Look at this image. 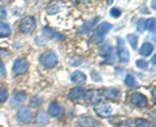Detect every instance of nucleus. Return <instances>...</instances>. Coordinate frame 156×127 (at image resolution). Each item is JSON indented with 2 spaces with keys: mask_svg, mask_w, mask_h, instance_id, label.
Listing matches in <instances>:
<instances>
[{
  "mask_svg": "<svg viewBox=\"0 0 156 127\" xmlns=\"http://www.w3.org/2000/svg\"><path fill=\"white\" fill-rule=\"evenodd\" d=\"M111 29H112L111 23L103 22L101 25H99V27H98L94 33L91 34V40L92 42H99V40H101V39L104 38V35L111 30Z\"/></svg>",
  "mask_w": 156,
  "mask_h": 127,
  "instance_id": "f257e3e1",
  "label": "nucleus"
},
{
  "mask_svg": "<svg viewBox=\"0 0 156 127\" xmlns=\"http://www.w3.org/2000/svg\"><path fill=\"white\" fill-rule=\"evenodd\" d=\"M117 56H119V61L121 63L129 62V51L125 47L124 40L121 38H117Z\"/></svg>",
  "mask_w": 156,
  "mask_h": 127,
  "instance_id": "f03ea898",
  "label": "nucleus"
},
{
  "mask_svg": "<svg viewBox=\"0 0 156 127\" xmlns=\"http://www.w3.org/2000/svg\"><path fill=\"white\" fill-rule=\"evenodd\" d=\"M119 127H154L148 121L142 118H134V119H125L121 123H119Z\"/></svg>",
  "mask_w": 156,
  "mask_h": 127,
  "instance_id": "7ed1b4c3",
  "label": "nucleus"
},
{
  "mask_svg": "<svg viewBox=\"0 0 156 127\" xmlns=\"http://www.w3.org/2000/svg\"><path fill=\"white\" fill-rule=\"evenodd\" d=\"M39 61L46 67H53L57 65V56L53 52H44L39 57Z\"/></svg>",
  "mask_w": 156,
  "mask_h": 127,
  "instance_id": "20e7f679",
  "label": "nucleus"
},
{
  "mask_svg": "<svg viewBox=\"0 0 156 127\" xmlns=\"http://www.w3.org/2000/svg\"><path fill=\"white\" fill-rule=\"evenodd\" d=\"M20 29H21L22 33L25 34H30L34 29H35V19L31 16H26L21 19L20 22Z\"/></svg>",
  "mask_w": 156,
  "mask_h": 127,
  "instance_id": "39448f33",
  "label": "nucleus"
},
{
  "mask_svg": "<svg viewBox=\"0 0 156 127\" xmlns=\"http://www.w3.org/2000/svg\"><path fill=\"white\" fill-rule=\"evenodd\" d=\"M27 67H29V63L25 58H17V60L13 62V73L16 75L25 74L27 71Z\"/></svg>",
  "mask_w": 156,
  "mask_h": 127,
  "instance_id": "423d86ee",
  "label": "nucleus"
},
{
  "mask_svg": "<svg viewBox=\"0 0 156 127\" xmlns=\"http://www.w3.org/2000/svg\"><path fill=\"white\" fill-rule=\"evenodd\" d=\"M130 102L135 106H138V108H144L146 105H147V99H146V96L139 94V92H134V94L130 95Z\"/></svg>",
  "mask_w": 156,
  "mask_h": 127,
  "instance_id": "0eeeda50",
  "label": "nucleus"
},
{
  "mask_svg": "<svg viewBox=\"0 0 156 127\" xmlns=\"http://www.w3.org/2000/svg\"><path fill=\"white\" fill-rule=\"evenodd\" d=\"M85 99L91 105L98 104V102L100 101V91H98V90H90V91H87L86 94H85Z\"/></svg>",
  "mask_w": 156,
  "mask_h": 127,
  "instance_id": "6e6552de",
  "label": "nucleus"
},
{
  "mask_svg": "<svg viewBox=\"0 0 156 127\" xmlns=\"http://www.w3.org/2000/svg\"><path fill=\"white\" fill-rule=\"evenodd\" d=\"M94 110L98 115L101 117V118H107V117H109L112 113V106L108 104H99L98 106H95Z\"/></svg>",
  "mask_w": 156,
  "mask_h": 127,
  "instance_id": "1a4fd4ad",
  "label": "nucleus"
},
{
  "mask_svg": "<svg viewBox=\"0 0 156 127\" xmlns=\"http://www.w3.org/2000/svg\"><path fill=\"white\" fill-rule=\"evenodd\" d=\"M16 115H17V119L21 123H29L31 121V113L27 108H18Z\"/></svg>",
  "mask_w": 156,
  "mask_h": 127,
  "instance_id": "9d476101",
  "label": "nucleus"
},
{
  "mask_svg": "<svg viewBox=\"0 0 156 127\" xmlns=\"http://www.w3.org/2000/svg\"><path fill=\"white\" fill-rule=\"evenodd\" d=\"M85 94L86 91L82 88V87H74V88H72L69 91V94H68V97H69L70 100H81L82 97H85Z\"/></svg>",
  "mask_w": 156,
  "mask_h": 127,
  "instance_id": "9b49d317",
  "label": "nucleus"
},
{
  "mask_svg": "<svg viewBox=\"0 0 156 127\" xmlns=\"http://www.w3.org/2000/svg\"><path fill=\"white\" fill-rule=\"evenodd\" d=\"M48 113H50V115H52V117H60L62 113V108L56 101H52L51 104L48 105Z\"/></svg>",
  "mask_w": 156,
  "mask_h": 127,
  "instance_id": "f8f14e48",
  "label": "nucleus"
},
{
  "mask_svg": "<svg viewBox=\"0 0 156 127\" xmlns=\"http://www.w3.org/2000/svg\"><path fill=\"white\" fill-rule=\"evenodd\" d=\"M103 95L105 99H108V100H116L117 97L120 96V91L115 88V87H109V88H105L103 91Z\"/></svg>",
  "mask_w": 156,
  "mask_h": 127,
  "instance_id": "ddd939ff",
  "label": "nucleus"
},
{
  "mask_svg": "<svg viewBox=\"0 0 156 127\" xmlns=\"http://www.w3.org/2000/svg\"><path fill=\"white\" fill-rule=\"evenodd\" d=\"M78 121H80L81 126H83V127H95L96 126V121L92 119L90 115H81Z\"/></svg>",
  "mask_w": 156,
  "mask_h": 127,
  "instance_id": "4468645a",
  "label": "nucleus"
},
{
  "mask_svg": "<svg viewBox=\"0 0 156 127\" xmlns=\"http://www.w3.org/2000/svg\"><path fill=\"white\" fill-rule=\"evenodd\" d=\"M70 79H72V82H74V83H83V82L86 81V75H85L82 71L76 70V71L72 73Z\"/></svg>",
  "mask_w": 156,
  "mask_h": 127,
  "instance_id": "2eb2a0df",
  "label": "nucleus"
},
{
  "mask_svg": "<svg viewBox=\"0 0 156 127\" xmlns=\"http://www.w3.org/2000/svg\"><path fill=\"white\" fill-rule=\"evenodd\" d=\"M152 52H154V46L151 43H143L139 50L140 56H150Z\"/></svg>",
  "mask_w": 156,
  "mask_h": 127,
  "instance_id": "dca6fc26",
  "label": "nucleus"
},
{
  "mask_svg": "<svg viewBox=\"0 0 156 127\" xmlns=\"http://www.w3.org/2000/svg\"><path fill=\"white\" fill-rule=\"evenodd\" d=\"M35 122H37V125H39V126H46L48 123V118H47L46 112H39V113L37 114Z\"/></svg>",
  "mask_w": 156,
  "mask_h": 127,
  "instance_id": "f3484780",
  "label": "nucleus"
},
{
  "mask_svg": "<svg viewBox=\"0 0 156 127\" xmlns=\"http://www.w3.org/2000/svg\"><path fill=\"white\" fill-rule=\"evenodd\" d=\"M9 35H11V27H9V25L8 23H4V22H0V36L7 38Z\"/></svg>",
  "mask_w": 156,
  "mask_h": 127,
  "instance_id": "a211bd4d",
  "label": "nucleus"
},
{
  "mask_svg": "<svg viewBox=\"0 0 156 127\" xmlns=\"http://www.w3.org/2000/svg\"><path fill=\"white\" fill-rule=\"evenodd\" d=\"M125 84L129 87V88H136V81H135V78L133 77V75H130V74H128L125 77Z\"/></svg>",
  "mask_w": 156,
  "mask_h": 127,
  "instance_id": "6ab92c4d",
  "label": "nucleus"
},
{
  "mask_svg": "<svg viewBox=\"0 0 156 127\" xmlns=\"http://www.w3.org/2000/svg\"><path fill=\"white\" fill-rule=\"evenodd\" d=\"M25 97H26L25 92H14L12 102H13V104H20V102H22L23 100H25Z\"/></svg>",
  "mask_w": 156,
  "mask_h": 127,
  "instance_id": "aec40b11",
  "label": "nucleus"
},
{
  "mask_svg": "<svg viewBox=\"0 0 156 127\" xmlns=\"http://www.w3.org/2000/svg\"><path fill=\"white\" fill-rule=\"evenodd\" d=\"M98 21H99V18H98V17H95L94 19H92V21H90V22L85 23V25L81 27V33H86L87 30H90V29H91L92 26H94V25H95V23H96Z\"/></svg>",
  "mask_w": 156,
  "mask_h": 127,
  "instance_id": "412c9836",
  "label": "nucleus"
},
{
  "mask_svg": "<svg viewBox=\"0 0 156 127\" xmlns=\"http://www.w3.org/2000/svg\"><path fill=\"white\" fill-rule=\"evenodd\" d=\"M128 42L130 43V46L133 50L136 48V44H138V36L135 35V34H129L128 35Z\"/></svg>",
  "mask_w": 156,
  "mask_h": 127,
  "instance_id": "4be33fe9",
  "label": "nucleus"
},
{
  "mask_svg": "<svg viewBox=\"0 0 156 127\" xmlns=\"http://www.w3.org/2000/svg\"><path fill=\"white\" fill-rule=\"evenodd\" d=\"M144 29H147V30L150 31H155V18L154 17H151L148 18L147 21H144Z\"/></svg>",
  "mask_w": 156,
  "mask_h": 127,
  "instance_id": "5701e85b",
  "label": "nucleus"
},
{
  "mask_svg": "<svg viewBox=\"0 0 156 127\" xmlns=\"http://www.w3.org/2000/svg\"><path fill=\"white\" fill-rule=\"evenodd\" d=\"M8 100V92L0 87V102H5Z\"/></svg>",
  "mask_w": 156,
  "mask_h": 127,
  "instance_id": "b1692460",
  "label": "nucleus"
},
{
  "mask_svg": "<svg viewBox=\"0 0 156 127\" xmlns=\"http://www.w3.org/2000/svg\"><path fill=\"white\" fill-rule=\"evenodd\" d=\"M111 16L115 17V18L120 17V16H121V11H120L119 8H112V9H111Z\"/></svg>",
  "mask_w": 156,
  "mask_h": 127,
  "instance_id": "393cba45",
  "label": "nucleus"
},
{
  "mask_svg": "<svg viewBox=\"0 0 156 127\" xmlns=\"http://www.w3.org/2000/svg\"><path fill=\"white\" fill-rule=\"evenodd\" d=\"M44 31H46V33H50V34H52L51 36H52V38H55V39H57V38H58V39H62V38H64V36H61L60 34H56V33H53V31L51 30V29H48V27H44Z\"/></svg>",
  "mask_w": 156,
  "mask_h": 127,
  "instance_id": "a878e982",
  "label": "nucleus"
},
{
  "mask_svg": "<svg viewBox=\"0 0 156 127\" xmlns=\"http://www.w3.org/2000/svg\"><path fill=\"white\" fill-rule=\"evenodd\" d=\"M136 66L139 67V69H147V62H146L144 60H138L136 61Z\"/></svg>",
  "mask_w": 156,
  "mask_h": 127,
  "instance_id": "bb28decb",
  "label": "nucleus"
},
{
  "mask_svg": "<svg viewBox=\"0 0 156 127\" xmlns=\"http://www.w3.org/2000/svg\"><path fill=\"white\" fill-rule=\"evenodd\" d=\"M5 16H7V11H5V8L0 7V19L5 18Z\"/></svg>",
  "mask_w": 156,
  "mask_h": 127,
  "instance_id": "cd10ccee",
  "label": "nucleus"
},
{
  "mask_svg": "<svg viewBox=\"0 0 156 127\" xmlns=\"http://www.w3.org/2000/svg\"><path fill=\"white\" fill-rule=\"evenodd\" d=\"M0 74L5 75V67H4V63L2 61H0Z\"/></svg>",
  "mask_w": 156,
  "mask_h": 127,
  "instance_id": "c85d7f7f",
  "label": "nucleus"
},
{
  "mask_svg": "<svg viewBox=\"0 0 156 127\" xmlns=\"http://www.w3.org/2000/svg\"><path fill=\"white\" fill-rule=\"evenodd\" d=\"M144 21H139V25H138V30H140V31H142L143 30V29H144Z\"/></svg>",
  "mask_w": 156,
  "mask_h": 127,
  "instance_id": "c756f323",
  "label": "nucleus"
}]
</instances>
